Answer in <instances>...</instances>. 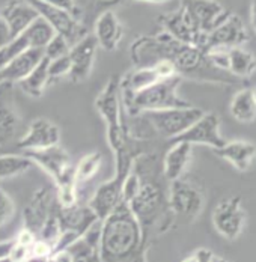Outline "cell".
I'll return each mask as SVG.
<instances>
[{"label": "cell", "mask_w": 256, "mask_h": 262, "mask_svg": "<svg viewBox=\"0 0 256 262\" xmlns=\"http://www.w3.org/2000/svg\"><path fill=\"white\" fill-rule=\"evenodd\" d=\"M50 83L49 77V59L44 56V59L32 70V73L29 76H26L22 81H18L17 84L20 86V89L27 94L32 98H41L47 84Z\"/></svg>", "instance_id": "25"}, {"label": "cell", "mask_w": 256, "mask_h": 262, "mask_svg": "<svg viewBox=\"0 0 256 262\" xmlns=\"http://www.w3.org/2000/svg\"><path fill=\"white\" fill-rule=\"evenodd\" d=\"M27 49H29V42H27L23 33L15 36L6 46L0 47V70L5 68L14 57H17L20 53H23Z\"/></svg>", "instance_id": "31"}, {"label": "cell", "mask_w": 256, "mask_h": 262, "mask_svg": "<svg viewBox=\"0 0 256 262\" xmlns=\"http://www.w3.org/2000/svg\"><path fill=\"white\" fill-rule=\"evenodd\" d=\"M70 70H71V60H70L68 54L49 60V77H50V80L60 79V77L68 76Z\"/></svg>", "instance_id": "33"}, {"label": "cell", "mask_w": 256, "mask_h": 262, "mask_svg": "<svg viewBox=\"0 0 256 262\" xmlns=\"http://www.w3.org/2000/svg\"><path fill=\"white\" fill-rule=\"evenodd\" d=\"M27 2L54 29L56 33L63 35L71 44H74L80 38L84 36L83 35V27L78 25V21H77V18L74 17V14H71V12H68L65 9H60V8L47 5V3L39 2V0H27Z\"/></svg>", "instance_id": "14"}, {"label": "cell", "mask_w": 256, "mask_h": 262, "mask_svg": "<svg viewBox=\"0 0 256 262\" xmlns=\"http://www.w3.org/2000/svg\"><path fill=\"white\" fill-rule=\"evenodd\" d=\"M172 142H187L190 145H206L212 149L222 148L226 140L220 134V119L216 113H204L190 128Z\"/></svg>", "instance_id": "13"}, {"label": "cell", "mask_w": 256, "mask_h": 262, "mask_svg": "<svg viewBox=\"0 0 256 262\" xmlns=\"http://www.w3.org/2000/svg\"><path fill=\"white\" fill-rule=\"evenodd\" d=\"M33 166V161L25 154L0 156V181L18 177Z\"/></svg>", "instance_id": "29"}, {"label": "cell", "mask_w": 256, "mask_h": 262, "mask_svg": "<svg viewBox=\"0 0 256 262\" xmlns=\"http://www.w3.org/2000/svg\"><path fill=\"white\" fill-rule=\"evenodd\" d=\"M100 223V262H143V231L125 201H121Z\"/></svg>", "instance_id": "1"}, {"label": "cell", "mask_w": 256, "mask_h": 262, "mask_svg": "<svg viewBox=\"0 0 256 262\" xmlns=\"http://www.w3.org/2000/svg\"><path fill=\"white\" fill-rule=\"evenodd\" d=\"M250 25L256 33V0H252L250 3Z\"/></svg>", "instance_id": "40"}, {"label": "cell", "mask_w": 256, "mask_h": 262, "mask_svg": "<svg viewBox=\"0 0 256 262\" xmlns=\"http://www.w3.org/2000/svg\"><path fill=\"white\" fill-rule=\"evenodd\" d=\"M71 46H73V44H71L63 35L54 33V36L49 41V44L44 47V56H46L49 60L57 59V57H60V56L68 54Z\"/></svg>", "instance_id": "32"}, {"label": "cell", "mask_w": 256, "mask_h": 262, "mask_svg": "<svg viewBox=\"0 0 256 262\" xmlns=\"http://www.w3.org/2000/svg\"><path fill=\"white\" fill-rule=\"evenodd\" d=\"M97 49H98V42L94 35H84L71 46L68 53L71 60V70L68 79L74 83H80L91 76Z\"/></svg>", "instance_id": "15"}, {"label": "cell", "mask_w": 256, "mask_h": 262, "mask_svg": "<svg viewBox=\"0 0 256 262\" xmlns=\"http://www.w3.org/2000/svg\"><path fill=\"white\" fill-rule=\"evenodd\" d=\"M252 94H253V100H255V103H256V88L252 91Z\"/></svg>", "instance_id": "45"}, {"label": "cell", "mask_w": 256, "mask_h": 262, "mask_svg": "<svg viewBox=\"0 0 256 262\" xmlns=\"http://www.w3.org/2000/svg\"><path fill=\"white\" fill-rule=\"evenodd\" d=\"M94 2H95V6H97V8L107 11V9H112L113 6L121 5V3L125 2V0H94Z\"/></svg>", "instance_id": "38"}, {"label": "cell", "mask_w": 256, "mask_h": 262, "mask_svg": "<svg viewBox=\"0 0 256 262\" xmlns=\"http://www.w3.org/2000/svg\"><path fill=\"white\" fill-rule=\"evenodd\" d=\"M15 212V205H14V201L8 196V193L0 187V228L5 226L11 217L14 215Z\"/></svg>", "instance_id": "34"}, {"label": "cell", "mask_w": 256, "mask_h": 262, "mask_svg": "<svg viewBox=\"0 0 256 262\" xmlns=\"http://www.w3.org/2000/svg\"><path fill=\"white\" fill-rule=\"evenodd\" d=\"M247 41H249V33L246 30L243 20L238 15L230 12V15L223 23H220L209 33H206L202 50L206 53L212 49L241 47Z\"/></svg>", "instance_id": "11"}, {"label": "cell", "mask_w": 256, "mask_h": 262, "mask_svg": "<svg viewBox=\"0 0 256 262\" xmlns=\"http://www.w3.org/2000/svg\"><path fill=\"white\" fill-rule=\"evenodd\" d=\"M133 2H139V3H164L169 0H133Z\"/></svg>", "instance_id": "41"}, {"label": "cell", "mask_w": 256, "mask_h": 262, "mask_svg": "<svg viewBox=\"0 0 256 262\" xmlns=\"http://www.w3.org/2000/svg\"><path fill=\"white\" fill-rule=\"evenodd\" d=\"M11 86V83L0 81V148L14 139L20 122Z\"/></svg>", "instance_id": "19"}, {"label": "cell", "mask_w": 256, "mask_h": 262, "mask_svg": "<svg viewBox=\"0 0 256 262\" xmlns=\"http://www.w3.org/2000/svg\"><path fill=\"white\" fill-rule=\"evenodd\" d=\"M0 262H14L9 256H6V258H0Z\"/></svg>", "instance_id": "44"}, {"label": "cell", "mask_w": 256, "mask_h": 262, "mask_svg": "<svg viewBox=\"0 0 256 262\" xmlns=\"http://www.w3.org/2000/svg\"><path fill=\"white\" fill-rule=\"evenodd\" d=\"M230 115L238 122L247 124L256 118V103L250 89H243L237 92L230 101Z\"/></svg>", "instance_id": "27"}, {"label": "cell", "mask_w": 256, "mask_h": 262, "mask_svg": "<svg viewBox=\"0 0 256 262\" xmlns=\"http://www.w3.org/2000/svg\"><path fill=\"white\" fill-rule=\"evenodd\" d=\"M191 146L193 145L187 142H174L172 148L166 152L163 161V173L167 181L172 183L182 177L191 158Z\"/></svg>", "instance_id": "24"}, {"label": "cell", "mask_w": 256, "mask_h": 262, "mask_svg": "<svg viewBox=\"0 0 256 262\" xmlns=\"http://www.w3.org/2000/svg\"><path fill=\"white\" fill-rule=\"evenodd\" d=\"M204 113V110L195 105H188V107H174L164 110L145 112V116L160 136L174 140L184 131L188 130Z\"/></svg>", "instance_id": "7"}, {"label": "cell", "mask_w": 256, "mask_h": 262, "mask_svg": "<svg viewBox=\"0 0 256 262\" xmlns=\"http://www.w3.org/2000/svg\"><path fill=\"white\" fill-rule=\"evenodd\" d=\"M244 211L241 208V196L223 199L212 212V225L216 231L226 239L238 238L244 228Z\"/></svg>", "instance_id": "12"}, {"label": "cell", "mask_w": 256, "mask_h": 262, "mask_svg": "<svg viewBox=\"0 0 256 262\" xmlns=\"http://www.w3.org/2000/svg\"><path fill=\"white\" fill-rule=\"evenodd\" d=\"M121 88L119 77L112 76L95 100V107L105 124L107 142L113 152L124 149L128 145L127 131L122 125V107H121Z\"/></svg>", "instance_id": "4"}, {"label": "cell", "mask_w": 256, "mask_h": 262, "mask_svg": "<svg viewBox=\"0 0 256 262\" xmlns=\"http://www.w3.org/2000/svg\"><path fill=\"white\" fill-rule=\"evenodd\" d=\"M60 143V128L46 118H36L30 122L26 134L17 142L23 151H39Z\"/></svg>", "instance_id": "16"}, {"label": "cell", "mask_w": 256, "mask_h": 262, "mask_svg": "<svg viewBox=\"0 0 256 262\" xmlns=\"http://www.w3.org/2000/svg\"><path fill=\"white\" fill-rule=\"evenodd\" d=\"M182 80L184 77H181L179 74L158 80L157 83L136 94L121 95L122 103L131 116H137L139 113L153 112V110L188 107L191 104L178 95V88Z\"/></svg>", "instance_id": "3"}, {"label": "cell", "mask_w": 256, "mask_h": 262, "mask_svg": "<svg viewBox=\"0 0 256 262\" xmlns=\"http://www.w3.org/2000/svg\"><path fill=\"white\" fill-rule=\"evenodd\" d=\"M134 156L130 151V146L115 152V175L112 180L102 183L94 193V196L89 201V208L97 214V217L102 220L107 217L113 208L122 201V187L127 180L128 173L133 169Z\"/></svg>", "instance_id": "5"}, {"label": "cell", "mask_w": 256, "mask_h": 262, "mask_svg": "<svg viewBox=\"0 0 256 262\" xmlns=\"http://www.w3.org/2000/svg\"><path fill=\"white\" fill-rule=\"evenodd\" d=\"M182 262H196V258H195V253L191 255V256H188V258H185Z\"/></svg>", "instance_id": "43"}, {"label": "cell", "mask_w": 256, "mask_h": 262, "mask_svg": "<svg viewBox=\"0 0 256 262\" xmlns=\"http://www.w3.org/2000/svg\"><path fill=\"white\" fill-rule=\"evenodd\" d=\"M181 6L188 14L196 30L206 36L212 29L223 23L230 15V11L223 8L217 0H181Z\"/></svg>", "instance_id": "9"}, {"label": "cell", "mask_w": 256, "mask_h": 262, "mask_svg": "<svg viewBox=\"0 0 256 262\" xmlns=\"http://www.w3.org/2000/svg\"><path fill=\"white\" fill-rule=\"evenodd\" d=\"M256 71V59L250 52L241 47H232L228 50V73L235 79L249 77Z\"/></svg>", "instance_id": "26"}, {"label": "cell", "mask_w": 256, "mask_h": 262, "mask_svg": "<svg viewBox=\"0 0 256 262\" xmlns=\"http://www.w3.org/2000/svg\"><path fill=\"white\" fill-rule=\"evenodd\" d=\"M15 244V239H9V241H3L0 243V258H6L11 255L12 252V247Z\"/></svg>", "instance_id": "39"}, {"label": "cell", "mask_w": 256, "mask_h": 262, "mask_svg": "<svg viewBox=\"0 0 256 262\" xmlns=\"http://www.w3.org/2000/svg\"><path fill=\"white\" fill-rule=\"evenodd\" d=\"M54 211L56 208H54L53 194L47 187H41L33 193V196L30 198L29 204L23 211L25 228L38 236L39 231L42 229V226L46 225V222L50 219Z\"/></svg>", "instance_id": "18"}, {"label": "cell", "mask_w": 256, "mask_h": 262, "mask_svg": "<svg viewBox=\"0 0 256 262\" xmlns=\"http://www.w3.org/2000/svg\"><path fill=\"white\" fill-rule=\"evenodd\" d=\"M137 173L140 177V187L137 193L134 194V198L128 202V205L142 226L143 238L146 243V235L150 234V231H153L161 225H166L164 220H167L169 212L172 211L169 208V204H167V199L164 196L161 185L151 178L145 180L139 170ZM161 231H164L163 226H161Z\"/></svg>", "instance_id": "2"}, {"label": "cell", "mask_w": 256, "mask_h": 262, "mask_svg": "<svg viewBox=\"0 0 256 262\" xmlns=\"http://www.w3.org/2000/svg\"><path fill=\"white\" fill-rule=\"evenodd\" d=\"M39 2H44V3L51 5V6L65 9V11H68L71 14L76 12V0H39Z\"/></svg>", "instance_id": "35"}, {"label": "cell", "mask_w": 256, "mask_h": 262, "mask_svg": "<svg viewBox=\"0 0 256 262\" xmlns=\"http://www.w3.org/2000/svg\"><path fill=\"white\" fill-rule=\"evenodd\" d=\"M102 164V156L100 152H91L88 156L81 158L77 166H74V178H76V183H84V181H89L92 180L100 167Z\"/></svg>", "instance_id": "30"}, {"label": "cell", "mask_w": 256, "mask_h": 262, "mask_svg": "<svg viewBox=\"0 0 256 262\" xmlns=\"http://www.w3.org/2000/svg\"><path fill=\"white\" fill-rule=\"evenodd\" d=\"M25 156L30 158L33 164H38L50 175L57 187V191L74 187L77 188L74 166L71 164V158L59 145L39 151H25Z\"/></svg>", "instance_id": "6"}, {"label": "cell", "mask_w": 256, "mask_h": 262, "mask_svg": "<svg viewBox=\"0 0 256 262\" xmlns=\"http://www.w3.org/2000/svg\"><path fill=\"white\" fill-rule=\"evenodd\" d=\"M167 204L172 214L191 220L204 208V194L196 185L179 178L170 183Z\"/></svg>", "instance_id": "8"}, {"label": "cell", "mask_w": 256, "mask_h": 262, "mask_svg": "<svg viewBox=\"0 0 256 262\" xmlns=\"http://www.w3.org/2000/svg\"><path fill=\"white\" fill-rule=\"evenodd\" d=\"M211 262H230L228 261V259H223V258H219V256H212V259H211Z\"/></svg>", "instance_id": "42"}, {"label": "cell", "mask_w": 256, "mask_h": 262, "mask_svg": "<svg viewBox=\"0 0 256 262\" xmlns=\"http://www.w3.org/2000/svg\"><path fill=\"white\" fill-rule=\"evenodd\" d=\"M54 29L41 17L38 15L29 26L23 32L25 38L29 42V47H33V49H42L49 44L51 38L54 36Z\"/></svg>", "instance_id": "28"}, {"label": "cell", "mask_w": 256, "mask_h": 262, "mask_svg": "<svg viewBox=\"0 0 256 262\" xmlns=\"http://www.w3.org/2000/svg\"><path fill=\"white\" fill-rule=\"evenodd\" d=\"M160 23L164 29V32L169 33L174 39H177L182 44H191V46L202 49L205 36L196 30L193 21L190 20L188 14L185 12L182 6L175 12L160 17Z\"/></svg>", "instance_id": "17"}, {"label": "cell", "mask_w": 256, "mask_h": 262, "mask_svg": "<svg viewBox=\"0 0 256 262\" xmlns=\"http://www.w3.org/2000/svg\"><path fill=\"white\" fill-rule=\"evenodd\" d=\"M12 35H11V29L8 26V23L5 21V18L0 15V47L6 46L9 41H12Z\"/></svg>", "instance_id": "36"}, {"label": "cell", "mask_w": 256, "mask_h": 262, "mask_svg": "<svg viewBox=\"0 0 256 262\" xmlns=\"http://www.w3.org/2000/svg\"><path fill=\"white\" fill-rule=\"evenodd\" d=\"M94 36L98 42V46L104 49L105 52H113L118 49L122 36H124V29L119 23V18L112 9L102 11L101 15L98 17L95 23V32Z\"/></svg>", "instance_id": "21"}, {"label": "cell", "mask_w": 256, "mask_h": 262, "mask_svg": "<svg viewBox=\"0 0 256 262\" xmlns=\"http://www.w3.org/2000/svg\"><path fill=\"white\" fill-rule=\"evenodd\" d=\"M175 67L169 60H158L150 67H137L133 71L127 73L122 79H119L121 95H131L136 94L158 80L175 76Z\"/></svg>", "instance_id": "10"}, {"label": "cell", "mask_w": 256, "mask_h": 262, "mask_svg": "<svg viewBox=\"0 0 256 262\" xmlns=\"http://www.w3.org/2000/svg\"><path fill=\"white\" fill-rule=\"evenodd\" d=\"M38 11L29 3V2H12L9 5H6L2 11V17L5 18V21L8 23V26L11 29V35L12 38L22 35L25 32L27 26L38 17Z\"/></svg>", "instance_id": "23"}, {"label": "cell", "mask_w": 256, "mask_h": 262, "mask_svg": "<svg viewBox=\"0 0 256 262\" xmlns=\"http://www.w3.org/2000/svg\"><path fill=\"white\" fill-rule=\"evenodd\" d=\"M214 256V253L208 249H198L195 252V258H196V262H211Z\"/></svg>", "instance_id": "37"}, {"label": "cell", "mask_w": 256, "mask_h": 262, "mask_svg": "<svg viewBox=\"0 0 256 262\" xmlns=\"http://www.w3.org/2000/svg\"><path fill=\"white\" fill-rule=\"evenodd\" d=\"M214 152L216 156L229 161L237 170L246 172L250 169L252 163L255 161L256 146L250 142L235 140V142H226L222 148L214 149Z\"/></svg>", "instance_id": "22"}, {"label": "cell", "mask_w": 256, "mask_h": 262, "mask_svg": "<svg viewBox=\"0 0 256 262\" xmlns=\"http://www.w3.org/2000/svg\"><path fill=\"white\" fill-rule=\"evenodd\" d=\"M44 59L42 49H33L29 47L27 50L20 53L17 57H14L5 68L0 70V81L6 83H18L32 73V70Z\"/></svg>", "instance_id": "20"}]
</instances>
